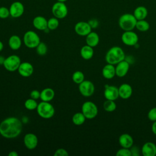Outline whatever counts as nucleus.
I'll list each match as a JSON object with an SVG mask.
<instances>
[{
	"mask_svg": "<svg viewBox=\"0 0 156 156\" xmlns=\"http://www.w3.org/2000/svg\"><path fill=\"white\" fill-rule=\"evenodd\" d=\"M92 28L88 22L79 21L74 26V31L79 36L86 37L91 32Z\"/></svg>",
	"mask_w": 156,
	"mask_h": 156,
	"instance_id": "9b49d317",
	"label": "nucleus"
},
{
	"mask_svg": "<svg viewBox=\"0 0 156 156\" xmlns=\"http://www.w3.org/2000/svg\"><path fill=\"white\" fill-rule=\"evenodd\" d=\"M35 48H36V52L38 54V55L41 56H43L46 55L48 52L47 45L45 43L42 41H41Z\"/></svg>",
	"mask_w": 156,
	"mask_h": 156,
	"instance_id": "2f4dec72",
	"label": "nucleus"
},
{
	"mask_svg": "<svg viewBox=\"0 0 156 156\" xmlns=\"http://www.w3.org/2000/svg\"><path fill=\"white\" fill-rule=\"evenodd\" d=\"M34 27L39 30H44L48 28V20L42 16H35L32 21Z\"/></svg>",
	"mask_w": 156,
	"mask_h": 156,
	"instance_id": "aec40b11",
	"label": "nucleus"
},
{
	"mask_svg": "<svg viewBox=\"0 0 156 156\" xmlns=\"http://www.w3.org/2000/svg\"><path fill=\"white\" fill-rule=\"evenodd\" d=\"M23 130V122L15 116L8 117L0 123V135L7 139L18 137Z\"/></svg>",
	"mask_w": 156,
	"mask_h": 156,
	"instance_id": "f257e3e1",
	"label": "nucleus"
},
{
	"mask_svg": "<svg viewBox=\"0 0 156 156\" xmlns=\"http://www.w3.org/2000/svg\"><path fill=\"white\" fill-rule=\"evenodd\" d=\"M102 74L106 79H113L116 76L115 66L112 64H106L102 69Z\"/></svg>",
	"mask_w": 156,
	"mask_h": 156,
	"instance_id": "412c9836",
	"label": "nucleus"
},
{
	"mask_svg": "<svg viewBox=\"0 0 156 156\" xmlns=\"http://www.w3.org/2000/svg\"><path fill=\"white\" fill-rule=\"evenodd\" d=\"M80 56L83 59L86 60H90L93 57V55H94L93 48L87 44L84 45L80 49Z\"/></svg>",
	"mask_w": 156,
	"mask_h": 156,
	"instance_id": "393cba45",
	"label": "nucleus"
},
{
	"mask_svg": "<svg viewBox=\"0 0 156 156\" xmlns=\"http://www.w3.org/2000/svg\"><path fill=\"white\" fill-rule=\"evenodd\" d=\"M94 85L90 80H84L82 82L79 84V91L84 97H90L92 96L94 93Z\"/></svg>",
	"mask_w": 156,
	"mask_h": 156,
	"instance_id": "1a4fd4ad",
	"label": "nucleus"
},
{
	"mask_svg": "<svg viewBox=\"0 0 156 156\" xmlns=\"http://www.w3.org/2000/svg\"><path fill=\"white\" fill-rule=\"evenodd\" d=\"M130 151H131L132 155H133V156H139L140 155V149L138 147L132 146L130 148Z\"/></svg>",
	"mask_w": 156,
	"mask_h": 156,
	"instance_id": "58836bf2",
	"label": "nucleus"
},
{
	"mask_svg": "<svg viewBox=\"0 0 156 156\" xmlns=\"http://www.w3.org/2000/svg\"><path fill=\"white\" fill-rule=\"evenodd\" d=\"M147 10L144 6H138L135 8L133 12V15L137 20H145L147 16Z\"/></svg>",
	"mask_w": 156,
	"mask_h": 156,
	"instance_id": "a878e982",
	"label": "nucleus"
},
{
	"mask_svg": "<svg viewBox=\"0 0 156 156\" xmlns=\"http://www.w3.org/2000/svg\"><path fill=\"white\" fill-rule=\"evenodd\" d=\"M36 110L38 115L43 119H50L55 114L54 107L49 102L41 101L38 103Z\"/></svg>",
	"mask_w": 156,
	"mask_h": 156,
	"instance_id": "20e7f679",
	"label": "nucleus"
},
{
	"mask_svg": "<svg viewBox=\"0 0 156 156\" xmlns=\"http://www.w3.org/2000/svg\"><path fill=\"white\" fill-rule=\"evenodd\" d=\"M135 28H136V29L140 32H146L149 29L150 25L149 23L145 20H137Z\"/></svg>",
	"mask_w": 156,
	"mask_h": 156,
	"instance_id": "cd10ccee",
	"label": "nucleus"
},
{
	"mask_svg": "<svg viewBox=\"0 0 156 156\" xmlns=\"http://www.w3.org/2000/svg\"><path fill=\"white\" fill-rule=\"evenodd\" d=\"M23 141L26 147L29 150L35 149L38 143V137L35 134L32 133H26L24 136Z\"/></svg>",
	"mask_w": 156,
	"mask_h": 156,
	"instance_id": "f8f14e48",
	"label": "nucleus"
},
{
	"mask_svg": "<svg viewBox=\"0 0 156 156\" xmlns=\"http://www.w3.org/2000/svg\"><path fill=\"white\" fill-rule=\"evenodd\" d=\"M104 96L106 99L116 101L119 97L118 87L114 85H106L105 86Z\"/></svg>",
	"mask_w": 156,
	"mask_h": 156,
	"instance_id": "4468645a",
	"label": "nucleus"
},
{
	"mask_svg": "<svg viewBox=\"0 0 156 156\" xmlns=\"http://www.w3.org/2000/svg\"><path fill=\"white\" fill-rule=\"evenodd\" d=\"M143 156H155L156 155V145L151 141L145 143L141 150Z\"/></svg>",
	"mask_w": 156,
	"mask_h": 156,
	"instance_id": "a211bd4d",
	"label": "nucleus"
},
{
	"mask_svg": "<svg viewBox=\"0 0 156 156\" xmlns=\"http://www.w3.org/2000/svg\"><path fill=\"white\" fill-rule=\"evenodd\" d=\"M38 103H37V100L31 98L26 99L24 102V107L28 110H34L37 108Z\"/></svg>",
	"mask_w": 156,
	"mask_h": 156,
	"instance_id": "c756f323",
	"label": "nucleus"
},
{
	"mask_svg": "<svg viewBox=\"0 0 156 156\" xmlns=\"http://www.w3.org/2000/svg\"><path fill=\"white\" fill-rule=\"evenodd\" d=\"M85 41L87 45L93 48L96 47L99 43V35L96 32L91 31L86 36Z\"/></svg>",
	"mask_w": 156,
	"mask_h": 156,
	"instance_id": "4be33fe9",
	"label": "nucleus"
},
{
	"mask_svg": "<svg viewBox=\"0 0 156 156\" xmlns=\"http://www.w3.org/2000/svg\"><path fill=\"white\" fill-rule=\"evenodd\" d=\"M151 129H152V131L153 133L156 135V121H154V122L152 123Z\"/></svg>",
	"mask_w": 156,
	"mask_h": 156,
	"instance_id": "a19ab883",
	"label": "nucleus"
},
{
	"mask_svg": "<svg viewBox=\"0 0 156 156\" xmlns=\"http://www.w3.org/2000/svg\"><path fill=\"white\" fill-rule=\"evenodd\" d=\"M137 20L134 15L131 13H124L122 15L118 21L120 28L124 31L133 30L135 28Z\"/></svg>",
	"mask_w": 156,
	"mask_h": 156,
	"instance_id": "7ed1b4c3",
	"label": "nucleus"
},
{
	"mask_svg": "<svg viewBox=\"0 0 156 156\" xmlns=\"http://www.w3.org/2000/svg\"><path fill=\"white\" fill-rule=\"evenodd\" d=\"M92 29L96 28L99 26V21L96 19H91L88 21Z\"/></svg>",
	"mask_w": 156,
	"mask_h": 156,
	"instance_id": "ea45409f",
	"label": "nucleus"
},
{
	"mask_svg": "<svg viewBox=\"0 0 156 156\" xmlns=\"http://www.w3.org/2000/svg\"><path fill=\"white\" fill-rule=\"evenodd\" d=\"M103 108L104 110L107 112H112L116 110V104L115 101L106 99L103 104Z\"/></svg>",
	"mask_w": 156,
	"mask_h": 156,
	"instance_id": "c85d7f7f",
	"label": "nucleus"
},
{
	"mask_svg": "<svg viewBox=\"0 0 156 156\" xmlns=\"http://www.w3.org/2000/svg\"><path fill=\"white\" fill-rule=\"evenodd\" d=\"M9 11L10 16L14 18H16L23 15L24 12V7L21 2L15 1L10 5Z\"/></svg>",
	"mask_w": 156,
	"mask_h": 156,
	"instance_id": "ddd939ff",
	"label": "nucleus"
},
{
	"mask_svg": "<svg viewBox=\"0 0 156 156\" xmlns=\"http://www.w3.org/2000/svg\"><path fill=\"white\" fill-rule=\"evenodd\" d=\"M126 58L123 49L119 46H113L107 52L105 60L107 63L113 65L124 60Z\"/></svg>",
	"mask_w": 156,
	"mask_h": 156,
	"instance_id": "f03ea898",
	"label": "nucleus"
},
{
	"mask_svg": "<svg viewBox=\"0 0 156 156\" xmlns=\"http://www.w3.org/2000/svg\"><path fill=\"white\" fill-rule=\"evenodd\" d=\"M10 15L9 9H7L6 7H0V18L5 19L7 18Z\"/></svg>",
	"mask_w": 156,
	"mask_h": 156,
	"instance_id": "f704fd0d",
	"label": "nucleus"
},
{
	"mask_svg": "<svg viewBox=\"0 0 156 156\" xmlns=\"http://www.w3.org/2000/svg\"><path fill=\"white\" fill-rule=\"evenodd\" d=\"M122 42L128 46H134L138 41V36L137 34L132 31H124L121 35Z\"/></svg>",
	"mask_w": 156,
	"mask_h": 156,
	"instance_id": "9d476101",
	"label": "nucleus"
},
{
	"mask_svg": "<svg viewBox=\"0 0 156 156\" xmlns=\"http://www.w3.org/2000/svg\"><path fill=\"white\" fill-rule=\"evenodd\" d=\"M81 112L84 115L86 119H92L98 115V108L97 105L93 102L88 101L83 103Z\"/></svg>",
	"mask_w": 156,
	"mask_h": 156,
	"instance_id": "39448f33",
	"label": "nucleus"
},
{
	"mask_svg": "<svg viewBox=\"0 0 156 156\" xmlns=\"http://www.w3.org/2000/svg\"><path fill=\"white\" fill-rule=\"evenodd\" d=\"M67 0H57V1L58 2H66Z\"/></svg>",
	"mask_w": 156,
	"mask_h": 156,
	"instance_id": "a18cd8bd",
	"label": "nucleus"
},
{
	"mask_svg": "<svg viewBox=\"0 0 156 156\" xmlns=\"http://www.w3.org/2000/svg\"><path fill=\"white\" fill-rule=\"evenodd\" d=\"M118 141L121 147L130 149L133 144V139L132 136L128 133L121 134L119 137Z\"/></svg>",
	"mask_w": 156,
	"mask_h": 156,
	"instance_id": "6ab92c4d",
	"label": "nucleus"
},
{
	"mask_svg": "<svg viewBox=\"0 0 156 156\" xmlns=\"http://www.w3.org/2000/svg\"><path fill=\"white\" fill-rule=\"evenodd\" d=\"M8 155L9 156H18V154L15 151H10L9 154H8Z\"/></svg>",
	"mask_w": 156,
	"mask_h": 156,
	"instance_id": "79ce46f5",
	"label": "nucleus"
},
{
	"mask_svg": "<svg viewBox=\"0 0 156 156\" xmlns=\"http://www.w3.org/2000/svg\"><path fill=\"white\" fill-rule=\"evenodd\" d=\"M18 72L20 76L24 77H30L34 73L33 65L27 62H21L18 69Z\"/></svg>",
	"mask_w": 156,
	"mask_h": 156,
	"instance_id": "dca6fc26",
	"label": "nucleus"
},
{
	"mask_svg": "<svg viewBox=\"0 0 156 156\" xmlns=\"http://www.w3.org/2000/svg\"><path fill=\"white\" fill-rule=\"evenodd\" d=\"M55 96V92L51 88H45L40 91V99L41 101L50 102Z\"/></svg>",
	"mask_w": 156,
	"mask_h": 156,
	"instance_id": "5701e85b",
	"label": "nucleus"
},
{
	"mask_svg": "<svg viewBox=\"0 0 156 156\" xmlns=\"http://www.w3.org/2000/svg\"><path fill=\"white\" fill-rule=\"evenodd\" d=\"M119 96L122 99H127L130 98L132 94L133 90L130 85L124 83L118 87Z\"/></svg>",
	"mask_w": 156,
	"mask_h": 156,
	"instance_id": "f3484780",
	"label": "nucleus"
},
{
	"mask_svg": "<svg viewBox=\"0 0 156 156\" xmlns=\"http://www.w3.org/2000/svg\"><path fill=\"white\" fill-rule=\"evenodd\" d=\"M52 13L54 17L58 19L65 18L68 14V8L64 2H58L54 3L52 7Z\"/></svg>",
	"mask_w": 156,
	"mask_h": 156,
	"instance_id": "6e6552de",
	"label": "nucleus"
},
{
	"mask_svg": "<svg viewBox=\"0 0 156 156\" xmlns=\"http://www.w3.org/2000/svg\"><path fill=\"white\" fill-rule=\"evenodd\" d=\"M86 118L84 115L81 112H77L74 113L72 117V121L74 124L76 126H80L85 121Z\"/></svg>",
	"mask_w": 156,
	"mask_h": 156,
	"instance_id": "bb28decb",
	"label": "nucleus"
},
{
	"mask_svg": "<svg viewBox=\"0 0 156 156\" xmlns=\"http://www.w3.org/2000/svg\"><path fill=\"white\" fill-rule=\"evenodd\" d=\"M8 43L11 49L16 51L21 48L22 44V41L19 36L16 35H13L9 38Z\"/></svg>",
	"mask_w": 156,
	"mask_h": 156,
	"instance_id": "b1692460",
	"label": "nucleus"
},
{
	"mask_svg": "<svg viewBox=\"0 0 156 156\" xmlns=\"http://www.w3.org/2000/svg\"><path fill=\"white\" fill-rule=\"evenodd\" d=\"M130 68V63L128 61L122 60L116 65L115 73L116 76L119 77H124L128 73Z\"/></svg>",
	"mask_w": 156,
	"mask_h": 156,
	"instance_id": "2eb2a0df",
	"label": "nucleus"
},
{
	"mask_svg": "<svg viewBox=\"0 0 156 156\" xmlns=\"http://www.w3.org/2000/svg\"><path fill=\"white\" fill-rule=\"evenodd\" d=\"M30 98L37 100L40 98V91L37 90H34L30 93Z\"/></svg>",
	"mask_w": 156,
	"mask_h": 156,
	"instance_id": "4c0bfd02",
	"label": "nucleus"
},
{
	"mask_svg": "<svg viewBox=\"0 0 156 156\" xmlns=\"http://www.w3.org/2000/svg\"><path fill=\"white\" fill-rule=\"evenodd\" d=\"M72 80L76 84H80L85 80L84 74L80 71H76L72 75Z\"/></svg>",
	"mask_w": 156,
	"mask_h": 156,
	"instance_id": "7c9ffc66",
	"label": "nucleus"
},
{
	"mask_svg": "<svg viewBox=\"0 0 156 156\" xmlns=\"http://www.w3.org/2000/svg\"><path fill=\"white\" fill-rule=\"evenodd\" d=\"M3 48H4V44H3V43H2L1 41H0V52L2 51Z\"/></svg>",
	"mask_w": 156,
	"mask_h": 156,
	"instance_id": "c03bdc74",
	"label": "nucleus"
},
{
	"mask_svg": "<svg viewBox=\"0 0 156 156\" xmlns=\"http://www.w3.org/2000/svg\"><path fill=\"white\" fill-rule=\"evenodd\" d=\"M59 25L58 19L55 17H52L48 20V28L50 30H55Z\"/></svg>",
	"mask_w": 156,
	"mask_h": 156,
	"instance_id": "473e14b6",
	"label": "nucleus"
},
{
	"mask_svg": "<svg viewBox=\"0 0 156 156\" xmlns=\"http://www.w3.org/2000/svg\"><path fill=\"white\" fill-rule=\"evenodd\" d=\"M41 42L38 35L33 30H28L23 36V43L28 48H35Z\"/></svg>",
	"mask_w": 156,
	"mask_h": 156,
	"instance_id": "423d86ee",
	"label": "nucleus"
},
{
	"mask_svg": "<svg viewBox=\"0 0 156 156\" xmlns=\"http://www.w3.org/2000/svg\"><path fill=\"white\" fill-rule=\"evenodd\" d=\"M54 155V156H68L69 154L66 149L63 148H59L55 151Z\"/></svg>",
	"mask_w": 156,
	"mask_h": 156,
	"instance_id": "e433bc0d",
	"label": "nucleus"
},
{
	"mask_svg": "<svg viewBox=\"0 0 156 156\" xmlns=\"http://www.w3.org/2000/svg\"><path fill=\"white\" fill-rule=\"evenodd\" d=\"M116 156H131V151L129 148L121 147L117 151L116 153Z\"/></svg>",
	"mask_w": 156,
	"mask_h": 156,
	"instance_id": "72a5a7b5",
	"label": "nucleus"
},
{
	"mask_svg": "<svg viewBox=\"0 0 156 156\" xmlns=\"http://www.w3.org/2000/svg\"><path fill=\"white\" fill-rule=\"evenodd\" d=\"M21 63V59L17 55H11L5 58L3 66L4 68L10 72L17 71Z\"/></svg>",
	"mask_w": 156,
	"mask_h": 156,
	"instance_id": "0eeeda50",
	"label": "nucleus"
},
{
	"mask_svg": "<svg viewBox=\"0 0 156 156\" xmlns=\"http://www.w3.org/2000/svg\"><path fill=\"white\" fill-rule=\"evenodd\" d=\"M147 117L151 121H156V107L152 108L147 113Z\"/></svg>",
	"mask_w": 156,
	"mask_h": 156,
	"instance_id": "c9c22d12",
	"label": "nucleus"
},
{
	"mask_svg": "<svg viewBox=\"0 0 156 156\" xmlns=\"http://www.w3.org/2000/svg\"><path fill=\"white\" fill-rule=\"evenodd\" d=\"M5 57L2 56V55H0V65H3L4 64V60H5Z\"/></svg>",
	"mask_w": 156,
	"mask_h": 156,
	"instance_id": "37998d69",
	"label": "nucleus"
}]
</instances>
